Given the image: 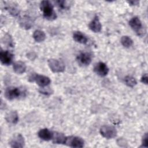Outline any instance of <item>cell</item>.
<instances>
[{
  "label": "cell",
  "instance_id": "1",
  "mask_svg": "<svg viewBox=\"0 0 148 148\" xmlns=\"http://www.w3.org/2000/svg\"><path fill=\"white\" fill-rule=\"evenodd\" d=\"M40 9L43 17L47 20L53 21L57 18V14L52 3L49 1H42L40 3Z\"/></svg>",
  "mask_w": 148,
  "mask_h": 148
},
{
  "label": "cell",
  "instance_id": "2",
  "mask_svg": "<svg viewBox=\"0 0 148 148\" xmlns=\"http://www.w3.org/2000/svg\"><path fill=\"white\" fill-rule=\"evenodd\" d=\"M25 90L16 87H8L5 91V97L8 100H13L25 96Z\"/></svg>",
  "mask_w": 148,
  "mask_h": 148
},
{
  "label": "cell",
  "instance_id": "3",
  "mask_svg": "<svg viewBox=\"0 0 148 148\" xmlns=\"http://www.w3.org/2000/svg\"><path fill=\"white\" fill-rule=\"evenodd\" d=\"M28 80L30 82H36V83L40 87L47 86L51 83V80L49 77L35 73H31L29 76Z\"/></svg>",
  "mask_w": 148,
  "mask_h": 148
},
{
  "label": "cell",
  "instance_id": "4",
  "mask_svg": "<svg viewBox=\"0 0 148 148\" xmlns=\"http://www.w3.org/2000/svg\"><path fill=\"white\" fill-rule=\"evenodd\" d=\"M129 25L138 36H143L146 32L140 20L138 17H134L131 18L129 21Z\"/></svg>",
  "mask_w": 148,
  "mask_h": 148
},
{
  "label": "cell",
  "instance_id": "5",
  "mask_svg": "<svg viewBox=\"0 0 148 148\" xmlns=\"http://www.w3.org/2000/svg\"><path fill=\"white\" fill-rule=\"evenodd\" d=\"M47 62L50 70L53 72L60 73L65 71V64L60 60L51 58L48 60Z\"/></svg>",
  "mask_w": 148,
  "mask_h": 148
},
{
  "label": "cell",
  "instance_id": "6",
  "mask_svg": "<svg viewBox=\"0 0 148 148\" xmlns=\"http://www.w3.org/2000/svg\"><path fill=\"white\" fill-rule=\"evenodd\" d=\"M99 132L101 135L106 139H112L117 135L116 128L110 125H103L101 126L99 129Z\"/></svg>",
  "mask_w": 148,
  "mask_h": 148
},
{
  "label": "cell",
  "instance_id": "7",
  "mask_svg": "<svg viewBox=\"0 0 148 148\" xmlns=\"http://www.w3.org/2000/svg\"><path fill=\"white\" fill-rule=\"evenodd\" d=\"M65 145L71 147H83L84 145V141L80 137L69 136H66Z\"/></svg>",
  "mask_w": 148,
  "mask_h": 148
},
{
  "label": "cell",
  "instance_id": "8",
  "mask_svg": "<svg viewBox=\"0 0 148 148\" xmlns=\"http://www.w3.org/2000/svg\"><path fill=\"white\" fill-rule=\"evenodd\" d=\"M92 60V56L88 52H82L76 57L78 64L82 66H86L90 64Z\"/></svg>",
  "mask_w": 148,
  "mask_h": 148
},
{
  "label": "cell",
  "instance_id": "9",
  "mask_svg": "<svg viewBox=\"0 0 148 148\" xmlns=\"http://www.w3.org/2000/svg\"><path fill=\"white\" fill-rule=\"evenodd\" d=\"M9 144L13 148H22L25 145V140L21 134H17L12 138Z\"/></svg>",
  "mask_w": 148,
  "mask_h": 148
},
{
  "label": "cell",
  "instance_id": "10",
  "mask_svg": "<svg viewBox=\"0 0 148 148\" xmlns=\"http://www.w3.org/2000/svg\"><path fill=\"white\" fill-rule=\"evenodd\" d=\"M94 71L97 75L104 77L108 75L109 72V68L105 63L103 62H98L95 64L94 66Z\"/></svg>",
  "mask_w": 148,
  "mask_h": 148
},
{
  "label": "cell",
  "instance_id": "11",
  "mask_svg": "<svg viewBox=\"0 0 148 148\" xmlns=\"http://www.w3.org/2000/svg\"><path fill=\"white\" fill-rule=\"evenodd\" d=\"M14 59V55L8 50H1L0 52V61L4 65H10Z\"/></svg>",
  "mask_w": 148,
  "mask_h": 148
},
{
  "label": "cell",
  "instance_id": "12",
  "mask_svg": "<svg viewBox=\"0 0 148 148\" xmlns=\"http://www.w3.org/2000/svg\"><path fill=\"white\" fill-rule=\"evenodd\" d=\"M89 28L94 32H99L101 31L102 25L99 20L98 16H95L88 24Z\"/></svg>",
  "mask_w": 148,
  "mask_h": 148
},
{
  "label": "cell",
  "instance_id": "13",
  "mask_svg": "<svg viewBox=\"0 0 148 148\" xmlns=\"http://www.w3.org/2000/svg\"><path fill=\"white\" fill-rule=\"evenodd\" d=\"M53 131L49 130L47 128H42L38 132V135L39 138L45 141H49L51 140L53 137Z\"/></svg>",
  "mask_w": 148,
  "mask_h": 148
},
{
  "label": "cell",
  "instance_id": "14",
  "mask_svg": "<svg viewBox=\"0 0 148 148\" xmlns=\"http://www.w3.org/2000/svg\"><path fill=\"white\" fill-rule=\"evenodd\" d=\"M66 136L61 132L53 131L51 140L54 144H64L65 143Z\"/></svg>",
  "mask_w": 148,
  "mask_h": 148
},
{
  "label": "cell",
  "instance_id": "15",
  "mask_svg": "<svg viewBox=\"0 0 148 148\" xmlns=\"http://www.w3.org/2000/svg\"><path fill=\"white\" fill-rule=\"evenodd\" d=\"M73 39L79 43L86 44L88 42L87 36L80 31H75L73 33Z\"/></svg>",
  "mask_w": 148,
  "mask_h": 148
},
{
  "label": "cell",
  "instance_id": "16",
  "mask_svg": "<svg viewBox=\"0 0 148 148\" xmlns=\"http://www.w3.org/2000/svg\"><path fill=\"white\" fill-rule=\"evenodd\" d=\"M26 68L25 64L21 61H16L13 65V71L17 74H22L24 73L26 71Z\"/></svg>",
  "mask_w": 148,
  "mask_h": 148
},
{
  "label": "cell",
  "instance_id": "17",
  "mask_svg": "<svg viewBox=\"0 0 148 148\" xmlns=\"http://www.w3.org/2000/svg\"><path fill=\"white\" fill-rule=\"evenodd\" d=\"M6 121L12 124H16L18 121V114L16 111H11L6 114L5 116Z\"/></svg>",
  "mask_w": 148,
  "mask_h": 148
},
{
  "label": "cell",
  "instance_id": "18",
  "mask_svg": "<svg viewBox=\"0 0 148 148\" xmlns=\"http://www.w3.org/2000/svg\"><path fill=\"white\" fill-rule=\"evenodd\" d=\"M20 25L23 28L28 29L31 28L33 25V21L30 17L24 16L20 19Z\"/></svg>",
  "mask_w": 148,
  "mask_h": 148
},
{
  "label": "cell",
  "instance_id": "19",
  "mask_svg": "<svg viewBox=\"0 0 148 148\" xmlns=\"http://www.w3.org/2000/svg\"><path fill=\"white\" fill-rule=\"evenodd\" d=\"M32 36L35 41L38 43L44 41L46 39L45 33L43 31L39 29L35 30L33 33Z\"/></svg>",
  "mask_w": 148,
  "mask_h": 148
},
{
  "label": "cell",
  "instance_id": "20",
  "mask_svg": "<svg viewBox=\"0 0 148 148\" xmlns=\"http://www.w3.org/2000/svg\"><path fill=\"white\" fill-rule=\"evenodd\" d=\"M121 43L124 47L129 48L133 45V40L128 36H123L121 38Z\"/></svg>",
  "mask_w": 148,
  "mask_h": 148
},
{
  "label": "cell",
  "instance_id": "21",
  "mask_svg": "<svg viewBox=\"0 0 148 148\" xmlns=\"http://www.w3.org/2000/svg\"><path fill=\"white\" fill-rule=\"evenodd\" d=\"M124 83L127 86L134 87L137 84V81L133 76L128 75L124 77Z\"/></svg>",
  "mask_w": 148,
  "mask_h": 148
},
{
  "label": "cell",
  "instance_id": "22",
  "mask_svg": "<svg viewBox=\"0 0 148 148\" xmlns=\"http://www.w3.org/2000/svg\"><path fill=\"white\" fill-rule=\"evenodd\" d=\"M3 43L8 47H14V42L12 36L9 34H6L2 39Z\"/></svg>",
  "mask_w": 148,
  "mask_h": 148
},
{
  "label": "cell",
  "instance_id": "23",
  "mask_svg": "<svg viewBox=\"0 0 148 148\" xmlns=\"http://www.w3.org/2000/svg\"><path fill=\"white\" fill-rule=\"evenodd\" d=\"M6 10H8V12L10 13V14L14 16H17L19 13V10L16 6H14L13 4V5H8L6 7Z\"/></svg>",
  "mask_w": 148,
  "mask_h": 148
},
{
  "label": "cell",
  "instance_id": "24",
  "mask_svg": "<svg viewBox=\"0 0 148 148\" xmlns=\"http://www.w3.org/2000/svg\"><path fill=\"white\" fill-rule=\"evenodd\" d=\"M56 3H57V5L59 8L63 9H68L70 6V5H69L68 2L65 1H57Z\"/></svg>",
  "mask_w": 148,
  "mask_h": 148
},
{
  "label": "cell",
  "instance_id": "25",
  "mask_svg": "<svg viewBox=\"0 0 148 148\" xmlns=\"http://www.w3.org/2000/svg\"><path fill=\"white\" fill-rule=\"evenodd\" d=\"M39 91L40 92V93L46 95H50L51 94L53 93V90L51 89H50L49 87H47V86L41 87L39 90Z\"/></svg>",
  "mask_w": 148,
  "mask_h": 148
},
{
  "label": "cell",
  "instance_id": "26",
  "mask_svg": "<svg viewBox=\"0 0 148 148\" xmlns=\"http://www.w3.org/2000/svg\"><path fill=\"white\" fill-rule=\"evenodd\" d=\"M147 146H148V135H147V133H145L142 138L141 147H147Z\"/></svg>",
  "mask_w": 148,
  "mask_h": 148
},
{
  "label": "cell",
  "instance_id": "27",
  "mask_svg": "<svg viewBox=\"0 0 148 148\" xmlns=\"http://www.w3.org/2000/svg\"><path fill=\"white\" fill-rule=\"evenodd\" d=\"M27 56L31 60H34L36 57V54L34 52H29L27 54Z\"/></svg>",
  "mask_w": 148,
  "mask_h": 148
},
{
  "label": "cell",
  "instance_id": "28",
  "mask_svg": "<svg viewBox=\"0 0 148 148\" xmlns=\"http://www.w3.org/2000/svg\"><path fill=\"white\" fill-rule=\"evenodd\" d=\"M140 82L145 84H147V73H145L140 79Z\"/></svg>",
  "mask_w": 148,
  "mask_h": 148
},
{
  "label": "cell",
  "instance_id": "29",
  "mask_svg": "<svg viewBox=\"0 0 148 148\" xmlns=\"http://www.w3.org/2000/svg\"><path fill=\"white\" fill-rule=\"evenodd\" d=\"M128 3L130 4V5L135 6L138 5L139 3V2L138 1H128Z\"/></svg>",
  "mask_w": 148,
  "mask_h": 148
}]
</instances>
